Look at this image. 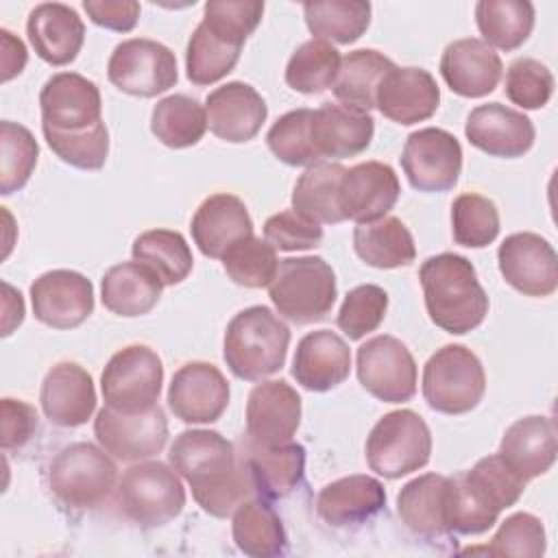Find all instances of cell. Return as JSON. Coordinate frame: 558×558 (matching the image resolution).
<instances>
[{"label":"cell","mask_w":558,"mask_h":558,"mask_svg":"<svg viewBox=\"0 0 558 558\" xmlns=\"http://www.w3.org/2000/svg\"><path fill=\"white\" fill-rule=\"evenodd\" d=\"M168 460L190 484L194 501L211 517L225 519L257 495L242 453L214 429L181 432L170 445Z\"/></svg>","instance_id":"obj_1"},{"label":"cell","mask_w":558,"mask_h":558,"mask_svg":"<svg viewBox=\"0 0 558 558\" xmlns=\"http://www.w3.org/2000/svg\"><path fill=\"white\" fill-rule=\"evenodd\" d=\"M425 310L429 320L447 333L462 336L480 327L488 314V296L477 281L475 266L458 253H440L421 264Z\"/></svg>","instance_id":"obj_2"},{"label":"cell","mask_w":558,"mask_h":558,"mask_svg":"<svg viewBox=\"0 0 558 558\" xmlns=\"http://www.w3.org/2000/svg\"><path fill=\"white\" fill-rule=\"evenodd\" d=\"M288 347V325L270 307L253 305L229 320L222 357L238 379L259 381L286 364Z\"/></svg>","instance_id":"obj_3"},{"label":"cell","mask_w":558,"mask_h":558,"mask_svg":"<svg viewBox=\"0 0 558 558\" xmlns=\"http://www.w3.org/2000/svg\"><path fill=\"white\" fill-rule=\"evenodd\" d=\"M118 466L92 442H72L54 453L46 469L50 495L70 510H94L116 490Z\"/></svg>","instance_id":"obj_4"},{"label":"cell","mask_w":558,"mask_h":558,"mask_svg":"<svg viewBox=\"0 0 558 558\" xmlns=\"http://www.w3.org/2000/svg\"><path fill=\"white\" fill-rule=\"evenodd\" d=\"M268 296L281 318L294 325L318 323L338 296L333 268L318 255L286 257L268 286Z\"/></svg>","instance_id":"obj_5"},{"label":"cell","mask_w":558,"mask_h":558,"mask_svg":"<svg viewBox=\"0 0 558 558\" xmlns=\"http://www.w3.org/2000/svg\"><path fill=\"white\" fill-rule=\"evenodd\" d=\"M368 469L386 480H399L423 469L432 456V434L414 410L384 414L366 436Z\"/></svg>","instance_id":"obj_6"},{"label":"cell","mask_w":558,"mask_h":558,"mask_svg":"<svg viewBox=\"0 0 558 558\" xmlns=\"http://www.w3.org/2000/svg\"><path fill=\"white\" fill-rule=\"evenodd\" d=\"M116 501L129 521L157 527L183 512L185 488L172 466L159 460H142L124 471L116 488Z\"/></svg>","instance_id":"obj_7"},{"label":"cell","mask_w":558,"mask_h":558,"mask_svg":"<svg viewBox=\"0 0 558 558\" xmlns=\"http://www.w3.org/2000/svg\"><path fill=\"white\" fill-rule=\"evenodd\" d=\"M486 392L480 357L464 344L440 347L423 366V399L440 414H466Z\"/></svg>","instance_id":"obj_8"},{"label":"cell","mask_w":558,"mask_h":558,"mask_svg":"<svg viewBox=\"0 0 558 558\" xmlns=\"http://www.w3.org/2000/svg\"><path fill=\"white\" fill-rule=\"evenodd\" d=\"M161 384V357L146 344H129L116 351L100 375L105 405L122 414L153 410L159 401Z\"/></svg>","instance_id":"obj_9"},{"label":"cell","mask_w":558,"mask_h":558,"mask_svg":"<svg viewBox=\"0 0 558 558\" xmlns=\"http://www.w3.org/2000/svg\"><path fill=\"white\" fill-rule=\"evenodd\" d=\"M107 76L113 87L124 94L153 98L170 87L179 78L174 52L146 37H131L120 41L107 63Z\"/></svg>","instance_id":"obj_10"},{"label":"cell","mask_w":558,"mask_h":558,"mask_svg":"<svg viewBox=\"0 0 558 558\" xmlns=\"http://www.w3.org/2000/svg\"><path fill=\"white\" fill-rule=\"evenodd\" d=\"M362 388L384 403H405L416 395V362L395 336L368 338L355 353Z\"/></svg>","instance_id":"obj_11"},{"label":"cell","mask_w":558,"mask_h":558,"mask_svg":"<svg viewBox=\"0 0 558 558\" xmlns=\"http://www.w3.org/2000/svg\"><path fill=\"white\" fill-rule=\"evenodd\" d=\"M401 168L418 192H447L462 172V146L445 129L425 126L408 135L401 150Z\"/></svg>","instance_id":"obj_12"},{"label":"cell","mask_w":558,"mask_h":558,"mask_svg":"<svg viewBox=\"0 0 558 558\" xmlns=\"http://www.w3.org/2000/svg\"><path fill=\"white\" fill-rule=\"evenodd\" d=\"M94 436L111 458L142 462L166 447L168 421L159 405L140 414H122L105 405L94 418Z\"/></svg>","instance_id":"obj_13"},{"label":"cell","mask_w":558,"mask_h":558,"mask_svg":"<svg viewBox=\"0 0 558 558\" xmlns=\"http://www.w3.org/2000/svg\"><path fill=\"white\" fill-rule=\"evenodd\" d=\"M41 131L76 133L102 122V98L94 81L76 72L52 74L39 92Z\"/></svg>","instance_id":"obj_14"},{"label":"cell","mask_w":558,"mask_h":558,"mask_svg":"<svg viewBox=\"0 0 558 558\" xmlns=\"http://www.w3.org/2000/svg\"><path fill=\"white\" fill-rule=\"evenodd\" d=\"M497 264L504 281L525 296H549L558 288V255L538 233L508 235L497 248Z\"/></svg>","instance_id":"obj_15"},{"label":"cell","mask_w":558,"mask_h":558,"mask_svg":"<svg viewBox=\"0 0 558 558\" xmlns=\"http://www.w3.org/2000/svg\"><path fill=\"white\" fill-rule=\"evenodd\" d=\"M31 305L46 327L74 329L94 312V286L76 270H48L31 283Z\"/></svg>","instance_id":"obj_16"},{"label":"cell","mask_w":558,"mask_h":558,"mask_svg":"<svg viewBox=\"0 0 558 558\" xmlns=\"http://www.w3.org/2000/svg\"><path fill=\"white\" fill-rule=\"evenodd\" d=\"M229 405V381L209 362L183 364L168 386L170 412L190 425L214 423Z\"/></svg>","instance_id":"obj_17"},{"label":"cell","mask_w":558,"mask_h":558,"mask_svg":"<svg viewBox=\"0 0 558 558\" xmlns=\"http://www.w3.org/2000/svg\"><path fill=\"white\" fill-rule=\"evenodd\" d=\"M464 135L471 146L490 157L517 159L534 146L536 133L523 111L501 102H486L466 116Z\"/></svg>","instance_id":"obj_18"},{"label":"cell","mask_w":558,"mask_h":558,"mask_svg":"<svg viewBox=\"0 0 558 558\" xmlns=\"http://www.w3.org/2000/svg\"><path fill=\"white\" fill-rule=\"evenodd\" d=\"M246 436L259 445L290 442L301 425V397L286 379L257 384L246 399Z\"/></svg>","instance_id":"obj_19"},{"label":"cell","mask_w":558,"mask_h":558,"mask_svg":"<svg viewBox=\"0 0 558 558\" xmlns=\"http://www.w3.org/2000/svg\"><path fill=\"white\" fill-rule=\"evenodd\" d=\"M205 113L207 126L218 140L244 144L259 133L268 118V107L253 85L231 81L207 94Z\"/></svg>","instance_id":"obj_20"},{"label":"cell","mask_w":558,"mask_h":558,"mask_svg":"<svg viewBox=\"0 0 558 558\" xmlns=\"http://www.w3.org/2000/svg\"><path fill=\"white\" fill-rule=\"evenodd\" d=\"M399 194V177L388 163L362 161L347 168L340 181V209L344 220L373 222L388 216Z\"/></svg>","instance_id":"obj_21"},{"label":"cell","mask_w":558,"mask_h":558,"mask_svg":"<svg viewBox=\"0 0 558 558\" xmlns=\"http://www.w3.org/2000/svg\"><path fill=\"white\" fill-rule=\"evenodd\" d=\"M440 102L436 78L423 68H392L379 83L375 107L384 118L410 126L429 120Z\"/></svg>","instance_id":"obj_22"},{"label":"cell","mask_w":558,"mask_h":558,"mask_svg":"<svg viewBox=\"0 0 558 558\" xmlns=\"http://www.w3.org/2000/svg\"><path fill=\"white\" fill-rule=\"evenodd\" d=\"M46 418L57 427L85 425L96 410V388L92 375L76 362L54 364L39 390Z\"/></svg>","instance_id":"obj_23"},{"label":"cell","mask_w":558,"mask_h":558,"mask_svg":"<svg viewBox=\"0 0 558 558\" xmlns=\"http://www.w3.org/2000/svg\"><path fill=\"white\" fill-rule=\"evenodd\" d=\"M501 72L499 54L477 37L451 41L440 57V74L447 87L464 98H482L495 92Z\"/></svg>","instance_id":"obj_24"},{"label":"cell","mask_w":558,"mask_h":558,"mask_svg":"<svg viewBox=\"0 0 558 558\" xmlns=\"http://www.w3.org/2000/svg\"><path fill=\"white\" fill-rule=\"evenodd\" d=\"M192 240L205 257L222 259V255L242 238L253 235V220L242 198L235 194L207 196L192 216Z\"/></svg>","instance_id":"obj_25"},{"label":"cell","mask_w":558,"mask_h":558,"mask_svg":"<svg viewBox=\"0 0 558 558\" xmlns=\"http://www.w3.org/2000/svg\"><path fill=\"white\" fill-rule=\"evenodd\" d=\"M26 35L41 61L68 65L83 48L85 24L70 4L41 2L28 13Z\"/></svg>","instance_id":"obj_26"},{"label":"cell","mask_w":558,"mask_h":558,"mask_svg":"<svg viewBox=\"0 0 558 558\" xmlns=\"http://www.w3.org/2000/svg\"><path fill=\"white\" fill-rule=\"evenodd\" d=\"M351 373L349 344L331 329L305 333L294 351L292 377L305 390L327 392L340 386Z\"/></svg>","instance_id":"obj_27"},{"label":"cell","mask_w":558,"mask_h":558,"mask_svg":"<svg viewBox=\"0 0 558 558\" xmlns=\"http://www.w3.org/2000/svg\"><path fill=\"white\" fill-rule=\"evenodd\" d=\"M501 460L525 482L547 473L556 462V425L549 416L517 418L501 436Z\"/></svg>","instance_id":"obj_28"},{"label":"cell","mask_w":558,"mask_h":558,"mask_svg":"<svg viewBox=\"0 0 558 558\" xmlns=\"http://www.w3.org/2000/svg\"><path fill=\"white\" fill-rule=\"evenodd\" d=\"M242 458L251 473L255 493L268 501L288 497L303 480L305 449L299 442L259 445L251 438L244 442Z\"/></svg>","instance_id":"obj_29"},{"label":"cell","mask_w":558,"mask_h":558,"mask_svg":"<svg viewBox=\"0 0 558 558\" xmlns=\"http://www.w3.org/2000/svg\"><path fill=\"white\" fill-rule=\"evenodd\" d=\"M375 135V120L357 109L325 102L314 109L312 142L320 159H347L364 153Z\"/></svg>","instance_id":"obj_30"},{"label":"cell","mask_w":558,"mask_h":558,"mask_svg":"<svg viewBox=\"0 0 558 558\" xmlns=\"http://www.w3.org/2000/svg\"><path fill=\"white\" fill-rule=\"evenodd\" d=\"M386 506L384 484L371 475H347L329 482L316 497L318 517L333 527L357 525Z\"/></svg>","instance_id":"obj_31"},{"label":"cell","mask_w":558,"mask_h":558,"mask_svg":"<svg viewBox=\"0 0 558 558\" xmlns=\"http://www.w3.org/2000/svg\"><path fill=\"white\" fill-rule=\"evenodd\" d=\"M163 281L142 262H122L111 266L100 281L102 305L124 318L148 314L161 299Z\"/></svg>","instance_id":"obj_32"},{"label":"cell","mask_w":558,"mask_h":558,"mask_svg":"<svg viewBox=\"0 0 558 558\" xmlns=\"http://www.w3.org/2000/svg\"><path fill=\"white\" fill-rule=\"evenodd\" d=\"M449 477L438 473H425L401 486L397 495V512L401 523L416 536L438 538L447 532L445 506H447Z\"/></svg>","instance_id":"obj_33"},{"label":"cell","mask_w":558,"mask_h":558,"mask_svg":"<svg viewBox=\"0 0 558 558\" xmlns=\"http://www.w3.org/2000/svg\"><path fill=\"white\" fill-rule=\"evenodd\" d=\"M231 534L235 547L253 558H270L286 551L288 536L286 527L268 504V499L255 495L244 499L233 510Z\"/></svg>","instance_id":"obj_34"},{"label":"cell","mask_w":558,"mask_h":558,"mask_svg":"<svg viewBox=\"0 0 558 558\" xmlns=\"http://www.w3.org/2000/svg\"><path fill=\"white\" fill-rule=\"evenodd\" d=\"M347 168L336 161H318L296 179L292 190V209L316 225L342 222L340 181Z\"/></svg>","instance_id":"obj_35"},{"label":"cell","mask_w":558,"mask_h":558,"mask_svg":"<svg viewBox=\"0 0 558 558\" xmlns=\"http://www.w3.org/2000/svg\"><path fill=\"white\" fill-rule=\"evenodd\" d=\"M353 248L364 264L381 270L410 266L416 257L410 229L395 216L360 222L353 229Z\"/></svg>","instance_id":"obj_36"},{"label":"cell","mask_w":558,"mask_h":558,"mask_svg":"<svg viewBox=\"0 0 558 558\" xmlns=\"http://www.w3.org/2000/svg\"><path fill=\"white\" fill-rule=\"evenodd\" d=\"M395 68L392 59L373 48H360L342 57L340 72L331 87L336 100L344 107L368 113L375 107V94L381 78Z\"/></svg>","instance_id":"obj_37"},{"label":"cell","mask_w":558,"mask_h":558,"mask_svg":"<svg viewBox=\"0 0 558 558\" xmlns=\"http://www.w3.org/2000/svg\"><path fill=\"white\" fill-rule=\"evenodd\" d=\"M475 24L484 44L510 52L532 35L534 4L527 0H480L475 4Z\"/></svg>","instance_id":"obj_38"},{"label":"cell","mask_w":558,"mask_h":558,"mask_svg":"<svg viewBox=\"0 0 558 558\" xmlns=\"http://www.w3.org/2000/svg\"><path fill=\"white\" fill-rule=\"evenodd\" d=\"M150 131L168 148H190L207 131L205 107L187 94L166 96L153 107Z\"/></svg>","instance_id":"obj_39"},{"label":"cell","mask_w":558,"mask_h":558,"mask_svg":"<svg viewBox=\"0 0 558 558\" xmlns=\"http://www.w3.org/2000/svg\"><path fill=\"white\" fill-rule=\"evenodd\" d=\"M131 255L135 262L153 268L163 286H177L192 272V248L179 231L150 229L133 240Z\"/></svg>","instance_id":"obj_40"},{"label":"cell","mask_w":558,"mask_h":558,"mask_svg":"<svg viewBox=\"0 0 558 558\" xmlns=\"http://www.w3.org/2000/svg\"><path fill=\"white\" fill-rule=\"evenodd\" d=\"M303 15L314 39L353 44L371 24V2L364 0H325L305 2Z\"/></svg>","instance_id":"obj_41"},{"label":"cell","mask_w":558,"mask_h":558,"mask_svg":"<svg viewBox=\"0 0 558 558\" xmlns=\"http://www.w3.org/2000/svg\"><path fill=\"white\" fill-rule=\"evenodd\" d=\"M340 63L342 57L329 41L307 39L290 54L286 65V83L299 94H323L333 87Z\"/></svg>","instance_id":"obj_42"},{"label":"cell","mask_w":558,"mask_h":558,"mask_svg":"<svg viewBox=\"0 0 558 558\" xmlns=\"http://www.w3.org/2000/svg\"><path fill=\"white\" fill-rule=\"evenodd\" d=\"M240 52L242 46L218 37L201 22L185 48V74L194 85L218 83L235 68Z\"/></svg>","instance_id":"obj_43"},{"label":"cell","mask_w":558,"mask_h":558,"mask_svg":"<svg viewBox=\"0 0 558 558\" xmlns=\"http://www.w3.org/2000/svg\"><path fill=\"white\" fill-rule=\"evenodd\" d=\"M462 477L466 486L473 490V495L497 514L514 506L521 499L527 484L501 460L499 453L480 458L469 471L462 473Z\"/></svg>","instance_id":"obj_44"},{"label":"cell","mask_w":558,"mask_h":558,"mask_svg":"<svg viewBox=\"0 0 558 558\" xmlns=\"http://www.w3.org/2000/svg\"><path fill=\"white\" fill-rule=\"evenodd\" d=\"M453 242L466 248H484L499 235L497 205L482 194L464 192L451 205Z\"/></svg>","instance_id":"obj_45"},{"label":"cell","mask_w":558,"mask_h":558,"mask_svg":"<svg viewBox=\"0 0 558 558\" xmlns=\"http://www.w3.org/2000/svg\"><path fill=\"white\" fill-rule=\"evenodd\" d=\"M314 109L301 107L283 113L266 133L270 153L288 166H314L323 161L312 142Z\"/></svg>","instance_id":"obj_46"},{"label":"cell","mask_w":558,"mask_h":558,"mask_svg":"<svg viewBox=\"0 0 558 558\" xmlns=\"http://www.w3.org/2000/svg\"><path fill=\"white\" fill-rule=\"evenodd\" d=\"M39 157V146L33 133L11 120L0 122V194L9 196L22 190Z\"/></svg>","instance_id":"obj_47"},{"label":"cell","mask_w":558,"mask_h":558,"mask_svg":"<svg viewBox=\"0 0 558 558\" xmlns=\"http://www.w3.org/2000/svg\"><path fill=\"white\" fill-rule=\"evenodd\" d=\"M222 268L227 277L244 288H268L277 275V251L262 238L248 235L238 240L225 255Z\"/></svg>","instance_id":"obj_48"},{"label":"cell","mask_w":558,"mask_h":558,"mask_svg":"<svg viewBox=\"0 0 558 558\" xmlns=\"http://www.w3.org/2000/svg\"><path fill=\"white\" fill-rule=\"evenodd\" d=\"M388 312V292L375 283H364L347 292L336 325L349 340H360L375 331Z\"/></svg>","instance_id":"obj_49"},{"label":"cell","mask_w":558,"mask_h":558,"mask_svg":"<svg viewBox=\"0 0 558 558\" xmlns=\"http://www.w3.org/2000/svg\"><path fill=\"white\" fill-rule=\"evenodd\" d=\"M44 137L63 163L78 170H100L109 157V131L105 122L76 133L44 131Z\"/></svg>","instance_id":"obj_50"},{"label":"cell","mask_w":558,"mask_h":558,"mask_svg":"<svg viewBox=\"0 0 558 558\" xmlns=\"http://www.w3.org/2000/svg\"><path fill=\"white\" fill-rule=\"evenodd\" d=\"M504 92L521 109H541L554 94V74L538 59H514L506 70Z\"/></svg>","instance_id":"obj_51"},{"label":"cell","mask_w":558,"mask_h":558,"mask_svg":"<svg viewBox=\"0 0 558 558\" xmlns=\"http://www.w3.org/2000/svg\"><path fill=\"white\" fill-rule=\"evenodd\" d=\"M264 15V2L244 0H211L203 7V24L218 37L244 46Z\"/></svg>","instance_id":"obj_52"},{"label":"cell","mask_w":558,"mask_h":558,"mask_svg":"<svg viewBox=\"0 0 558 558\" xmlns=\"http://www.w3.org/2000/svg\"><path fill=\"white\" fill-rule=\"evenodd\" d=\"M545 547L547 538L543 521L530 512H514L501 521L499 530L490 538L488 554L538 558L545 554Z\"/></svg>","instance_id":"obj_53"},{"label":"cell","mask_w":558,"mask_h":558,"mask_svg":"<svg viewBox=\"0 0 558 558\" xmlns=\"http://www.w3.org/2000/svg\"><path fill=\"white\" fill-rule=\"evenodd\" d=\"M499 514L488 510L466 486L462 473L456 477H449V490H447V506H445V521L447 532L453 534H484L497 523Z\"/></svg>","instance_id":"obj_54"},{"label":"cell","mask_w":558,"mask_h":558,"mask_svg":"<svg viewBox=\"0 0 558 558\" xmlns=\"http://www.w3.org/2000/svg\"><path fill=\"white\" fill-rule=\"evenodd\" d=\"M264 240L277 251H310L320 246L323 227L303 218L294 209L272 214L264 222Z\"/></svg>","instance_id":"obj_55"},{"label":"cell","mask_w":558,"mask_h":558,"mask_svg":"<svg viewBox=\"0 0 558 558\" xmlns=\"http://www.w3.org/2000/svg\"><path fill=\"white\" fill-rule=\"evenodd\" d=\"M0 416H2V436L0 445L2 451H20L37 432V412L31 403L22 399L4 397L0 401Z\"/></svg>","instance_id":"obj_56"},{"label":"cell","mask_w":558,"mask_h":558,"mask_svg":"<svg viewBox=\"0 0 558 558\" xmlns=\"http://www.w3.org/2000/svg\"><path fill=\"white\" fill-rule=\"evenodd\" d=\"M87 17L107 31L129 33L140 20V2L135 0H85Z\"/></svg>","instance_id":"obj_57"},{"label":"cell","mask_w":558,"mask_h":558,"mask_svg":"<svg viewBox=\"0 0 558 558\" xmlns=\"http://www.w3.org/2000/svg\"><path fill=\"white\" fill-rule=\"evenodd\" d=\"M0 41H2V54H0V59H2V83H7L24 70V65L28 61V52H26L24 41L7 28H0Z\"/></svg>","instance_id":"obj_58"},{"label":"cell","mask_w":558,"mask_h":558,"mask_svg":"<svg viewBox=\"0 0 558 558\" xmlns=\"http://www.w3.org/2000/svg\"><path fill=\"white\" fill-rule=\"evenodd\" d=\"M2 288H4L2 336H9L24 320V301H22V294L17 290H13L9 283H2Z\"/></svg>","instance_id":"obj_59"}]
</instances>
